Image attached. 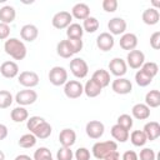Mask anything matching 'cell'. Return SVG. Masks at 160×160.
Returning a JSON list of instances; mask_svg holds the SVG:
<instances>
[{
  "instance_id": "obj_28",
  "label": "cell",
  "mask_w": 160,
  "mask_h": 160,
  "mask_svg": "<svg viewBox=\"0 0 160 160\" xmlns=\"http://www.w3.org/2000/svg\"><path fill=\"white\" fill-rule=\"evenodd\" d=\"M10 118L14 122H22L29 119V112L24 106H16L11 110Z\"/></svg>"
},
{
  "instance_id": "obj_44",
  "label": "cell",
  "mask_w": 160,
  "mask_h": 160,
  "mask_svg": "<svg viewBox=\"0 0 160 160\" xmlns=\"http://www.w3.org/2000/svg\"><path fill=\"white\" fill-rule=\"evenodd\" d=\"M118 5L119 4H118L116 0H104L101 2V6H102L104 11H106V12H114V11H116Z\"/></svg>"
},
{
  "instance_id": "obj_53",
  "label": "cell",
  "mask_w": 160,
  "mask_h": 160,
  "mask_svg": "<svg viewBox=\"0 0 160 160\" xmlns=\"http://www.w3.org/2000/svg\"><path fill=\"white\" fill-rule=\"evenodd\" d=\"M152 5H155V6H160V2H159V1H152Z\"/></svg>"
},
{
  "instance_id": "obj_16",
  "label": "cell",
  "mask_w": 160,
  "mask_h": 160,
  "mask_svg": "<svg viewBox=\"0 0 160 160\" xmlns=\"http://www.w3.org/2000/svg\"><path fill=\"white\" fill-rule=\"evenodd\" d=\"M76 141V132L72 129H62L59 134V142L64 148H71Z\"/></svg>"
},
{
  "instance_id": "obj_39",
  "label": "cell",
  "mask_w": 160,
  "mask_h": 160,
  "mask_svg": "<svg viewBox=\"0 0 160 160\" xmlns=\"http://www.w3.org/2000/svg\"><path fill=\"white\" fill-rule=\"evenodd\" d=\"M74 152L71 148H64L61 146L56 152V160H72Z\"/></svg>"
},
{
  "instance_id": "obj_26",
  "label": "cell",
  "mask_w": 160,
  "mask_h": 160,
  "mask_svg": "<svg viewBox=\"0 0 160 160\" xmlns=\"http://www.w3.org/2000/svg\"><path fill=\"white\" fill-rule=\"evenodd\" d=\"M16 18V11L12 6L10 5H5L0 9V22L4 24H11Z\"/></svg>"
},
{
  "instance_id": "obj_31",
  "label": "cell",
  "mask_w": 160,
  "mask_h": 160,
  "mask_svg": "<svg viewBox=\"0 0 160 160\" xmlns=\"http://www.w3.org/2000/svg\"><path fill=\"white\" fill-rule=\"evenodd\" d=\"M129 138H130L131 144H132L134 146H138V148L144 146V145L146 144V141H148L146 135L144 134L142 130H134V131L129 135Z\"/></svg>"
},
{
  "instance_id": "obj_11",
  "label": "cell",
  "mask_w": 160,
  "mask_h": 160,
  "mask_svg": "<svg viewBox=\"0 0 160 160\" xmlns=\"http://www.w3.org/2000/svg\"><path fill=\"white\" fill-rule=\"evenodd\" d=\"M18 81L26 89H32L39 84V75L35 71H22L18 76Z\"/></svg>"
},
{
  "instance_id": "obj_54",
  "label": "cell",
  "mask_w": 160,
  "mask_h": 160,
  "mask_svg": "<svg viewBox=\"0 0 160 160\" xmlns=\"http://www.w3.org/2000/svg\"><path fill=\"white\" fill-rule=\"evenodd\" d=\"M45 160H54L52 158H49V159H45Z\"/></svg>"
},
{
  "instance_id": "obj_14",
  "label": "cell",
  "mask_w": 160,
  "mask_h": 160,
  "mask_svg": "<svg viewBox=\"0 0 160 160\" xmlns=\"http://www.w3.org/2000/svg\"><path fill=\"white\" fill-rule=\"evenodd\" d=\"M115 45V39L110 32H101L98 38H96V46L101 50V51H109L114 48Z\"/></svg>"
},
{
  "instance_id": "obj_38",
  "label": "cell",
  "mask_w": 160,
  "mask_h": 160,
  "mask_svg": "<svg viewBox=\"0 0 160 160\" xmlns=\"http://www.w3.org/2000/svg\"><path fill=\"white\" fill-rule=\"evenodd\" d=\"M118 125H120L121 128L126 129V130H130L134 125V120L129 115V114H121L119 118H118Z\"/></svg>"
},
{
  "instance_id": "obj_32",
  "label": "cell",
  "mask_w": 160,
  "mask_h": 160,
  "mask_svg": "<svg viewBox=\"0 0 160 160\" xmlns=\"http://www.w3.org/2000/svg\"><path fill=\"white\" fill-rule=\"evenodd\" d=\"M36 141H38V139L35 138V135L31 132H28V134H24L22 136H20L18 144L22 149H30L36 145Z\"/></svg>"
},
{
  "instance_id": "obj_22",
  "label": "cell",
  "mask_w": 160,
  "mask_h": 160,
  "mask_svg": "<svg viewBox=\"0 0 160 160\" xmlns=\"http://www.w3.org/2000/svg\"><path fill=\"white\" fill-rule=\"evenodd\" d=\"M91 79L104 89V88L109 86V84H110V72L104 69H98L94 71Z\"/></svg>"
},
{
  "instance_id": "obj_9",
  "label": "cell",
  "mask_w": 160,
  "mask_h": 160,
  "mask_svg": "<svg viewBox=\"0 0 160 160\" xmlns=\"http://www.w3.org/2000/svg\"><path fill=\"white\" fill-rule=\"evenodd\" d=\"M72 21V16L69 11H59L56 12L54 16H52V20H51V24L55 29H66Z\"/></svg>"
},
{
  "instance_id": "obj_47",
  "label": "cell",
  "mask_w": 160,
  "mask_h": 160,
  "mask_svg": "<svg viewBox=\"0 0 160 160\" xmlns=\"http://www.w3.org/2000/svg\"><path fill=\"white\" fill-rule=\"evenodd\" d=\"M10 35V26L8 24L0 22V40H8Z\"/></svg>"
},
{
  "instance_id": "obj_45",
  "label": "cell",
  "mask_w": 160,
  "mask_h": 160,
  "mask_svg": "<svg viewBox=\"0 0 160 160\" xmlns=\"http://www.w3.org/2000/svg\"><path fill=\"white\" fill-rule=\"evenodd\" d=\"M76 160H90V150L86 148H79L74 154Z\"/></svg>"
},
{
  "instance_id": "obj_25",
  "label": "cell",
  "mask_w": 160,
  "mask_h": 160,
  "mask_svg": "<svg viewBox=\"0 0 160 160\" xmlns=\"http://www.w3.org/2000/svg\"><path fill=\"white\" fill-rule=\"evenodd\" d=\"M51 131H52V128H51V125L46 121V120H44L31 134H34L35 135V138L36 139H40V140H44V139H48L50 135H51Z\"/></svg>"
},
{
  "instance_id": "obj_13",
  "label": "cell",
  "mask_w": 160,
  "mask_h": 160,
  "mask_svg": "<svg viewBox=\"0 0 160 160\" xmlns=\"http://www.w3.org/2000/svg\"><path fill=\"white\" fill-rule=\"evenodd\" d=\"M108 29L112 36L122 35L125 34V30H126V21L122 18H112L108 22Z\"/></svg>"
},
{
  "instance_id": "obj_1",
  "label": "cell",
  "mask_w": 160,
  "mask_h": 160,
  "mask_svg": "<svg viewBox=\"0 0 160 160\" xmlns=\"http://www.w3.org/2000/svg\"><path fill=\"white\" fill-rule=\"evenodd\" d=\"M4 50L14 60H24L26 58V54H28L25 44L16 38H9L8 40H5Z\"/></svg>"
},
{
  "instance_id": "obj_23",
  "label": "cell",
  "mask_w": 160,
  "mask_h": 160,
  "mask_svg": "<svg viewBox=\"0 0 160 160\" xmlns=\"http://www.w3.org/2000/svg\"><path fill=\"white\" fill-rule=\"evenodd\" d=\"M131 114H132V118L138 119V120H146L150 118V108L145 104H135L131 109Z\"/></svg>"
},
{
  "instance_id": "obj_18",
  "label": "cell",
  "mask_w": 160,
  "mask_h": 160,
  "mask_svg": "<svg viewBox=\"0 0 160 160\" xmlns=\"http://www.w3.org/2000/svg\"><path fill=\"white\" fill-rule=\"evenodd\" d=\"M71 16L78 20H85L90 16V8L85 2H78L71 9Z\"/></svg>"
},
{
  "instance_id": "obj_17",
  "label": "cell",
  "mask_w": 160,
  "mask_h": 160,
  "mask_svg": "<svg viewBox=\"0 0 160 160\" xmlns=\"http://www.w3.org/2000/svg\"><path fill=\"white\" fill-rule=\"evenodd\" d=\"M0 72L6 79H12L19 75V66L15 61H4L0 66Z\"/></svg>"
},
{
  "instance_id": "obj_12",
  "label": "cell",
  "mask_w": 160,
  "mask_h": 160,
  "mask_svg": "<svg viewBox=\"0 0 160 160\" xmlns=\"http://www.w3.org/2000/svg\"><path fill=\"white\" fill-rule=\"evenodd\" d=\"M109 70L114 76L122 78L128 71V65H126L125 60H122L121 58H114L109 62Z\"/></svg>"
},
{
  "instance_id": "obj_50",
  "label": "cell",
  "mask_w": 160,
  "mask_h": 160,
  "mask_svg": "<svg viewBox=\"0 0 160 160\" xmlns=\"http://www.w3.org/2000/svg\"><path fill=\"white\" fill-rule=\"evenodd\" d=\"M104 160H120V154L118 151H114V152L109 154L106 158H104Z\"/></svg>"
},
{
  "instance_id": "obj_52",
  "label": "cell",
  "mask_w": 160,
  "mask_h": 160,
  "mask_svg": "<svg viewBox=\"0 0 160 160\" xmlns=\"http://www.w3.org/2000/svg\"><path fill=\"white\" fill-rule=\"evenodd\" d=\"M0 160H5V154L0 150Z\"/></svg>"
},
{
  "instance_id": "obj_24",
  "label": "cell",
  "mask_w": 160,
  "mask_h": 160,
  "mask_svg": "<svg viewBox=\"0 0 160 160\" xmlns=\"http://www.w3.org/2000/svg\"><path fill=\"white\" fill-rule=\"evenodd\" d=\"M101 91H102V88L99 84H96L92 79L88 80L84 85V94L88 98H96L101 94Z\"/></svg>"
},
{
  "instance_id": "obj_10",
  "label": "cell",
  "mask_w": 160,
  "mask_h": 160,
  "mask_svg": "<svg viewBox=\"0 0 160 160\" xmlns=\"http://www.w3.org/2000/svg\"><path fill=\"white\" fill-rule=\"evenodd\" d=\"M126 65L131 69H140L145 62V55L141 50H131L126 55Z\"/></svg>"
},
{
  "instance_id": "obj_33",
  "label": "cell",
  "mask_w": 160,
  "mask_h": 160,
  "mask_svg": "<svg viewBox=\"0 0 160 160\" xmlns=\"http://www.w3.org/2000/svg\"><path fill=\"white\" fill-rule=\"evenodd\" d=\"M56 52H58L59 56H61L64 59H69V58H71L74 55L72 51H71V49H70V46H69L68 40H61L60 42H58V45H56Z\"/></svg>"
},
{
  "instance_id": "obj_19",
  "label": "cell",
  "mask_w": 160,
  "mask_h": 160,
  "mask_svg": "<svg viewBox=\"0 0 160 160\" xmlns=\"http://www.w3.org/2000/svg\"><path fill=\"white\" fill-rule=\"evenodd\" d=\"M144 134L146 135L148 141H154L160 136V124L158 121H149L144 125Z\"/></svg>"
},
{
  "instance_id": "obj_4",
  "label": "cell",
  "mask_w": 160,
  "mask_h": 160,
  "mask_svg": "<svg viewBox=\"0 0 160 160\" xmlns=\"http://www.w3.org/2000/svg\"><path fill=\"white\" fill-rule=\"evenodd\" d=\"M64 94L69 99H78L84 94V85L79 80H68L64 85Z\"/></svg>"
},
{
  "instance_id": "obj_43",
  "label": "cell",
  "mask_w": 160,
  "mask_h": 160,
  "mask_svg": "<svg viewBox=\"0 0 160 160\" xmlns=\"http://www.w3.org/2000/svg\"><path fill=\"white\" fill-rule=\"evenodd\" d=\"M155 151L150 148H144L142 150H140V154L138 155V159L140 160H155Z\"/></svg>"
},
{
  "instance_id": "obj_7",
  "label": "cell",
  "mask_w": 160,
  "mask_h": 160,
  "mask_svg": "<svg viewBox=\"0 0 160 160\" xmlns=\"http://www.w3.org/2000/svg\"><path fill=\"white\" fill-rule=\"evenodd\" d=\"M104 131H105V126L101 121L99 120H91L86 124L85 126V132L86 135L90 138V139H94V140H98L100 139L102 135H104Z\"/></svg>"
},
{
  "instance_id": "obj_6",
  "label": "cell",
  "mask_w": 160,
  "mask_h": 160,
  "mask_svg": "<svg viewBox=\"0 0 160 160\" xmlns=\"http://www.w3.org/2000/svg\"><path fill=\"white\" fill-rule=\"evenodd\" d=\"M19 106H26V105H31L38 100V92L32 89H24L20 90L14 99Z\"/></svg>"
},
{
  "instance_id": "obj_2",
  "label": "cell",
  "mask_w": 160,
  "mask_h": 160,
  "mask_svg": "<svg viewBox=\"0 0 160 160\" xmlns=\"http://www.w3.org/2000/svg\"><path fill=\"white\" fill-rule=\"evenodd\" d=\"M114 151H118V144L112 140L95 142L91 148V152H92L94 158H96L99 160H104V158H106L109 154H111Z\"/></svg>"
},
{
  "instance_id": "obj_20",
  "label": "cell",
  "mask_w": 160,
  "mask_h": 160,
  "mask_svg": "<svg viewBox=\"0 0 160 160\" xmlns=\"http://www.w3.org/2000/svg\"><path fill=\"white\" fill-rule=\"evenodd\" d=\"M38 35H39V30H38V28H36L35 25H32V24H26V25H24V26L21 28V30H20V36H21V39L25 40V41H28V42H32V41L38 38Z\"/></svg>"
},
{
  "instance_id": "obj_27",
  "label": "cell",
  "mask_w": 160,
  "mask_h": 160,
  "mask_svg": "<svg viewBox=\"0 0 160 160\" xmlns=\"http://www.w3.org/2000/svg\"><path fill=\"white\" fill-rule=\"evenodd\" d=\"M110 132H111V136H112L116 141H119V142H125V141L129 140V135H130V134H129V130L121 128V126L118 125V124H115V125L111 126Z\"/></svg>"
},
{
  "instance_id": "obj_49",
  "label": "cell",
  "mask_w": 160,
  "mask_h": 160,
  "mask_svg": "<svg viewBox=\"0 0 160 160\" xmlns=\"http://www.w3.org/2000/svg\"><path fill=\"white\" fill-rule=\"evenodd\" d=\"M8 134H9L8 126H6V125H4V124H0V141H1V140H4V139H6Z\"/></svg>"
},
{
  "instance_id": "obj_3",
  "label": "cell",
  "mask_w": 160,
  "mask_h": 160,
  "mask_svg": "<svg viewBox=\"0 0 160 160\" xmlns=\"http://www.w3.org/2000/svg\"><path fill=\"white\" fill-rule=\"evenodd\" d=\"M49 81L54 86L65 85L68 81V71L62 66H54L49 71Z\"/></svg>"
},
{
  "instance_id": "obj_29",
  "label": "cell",
  "mask_w": 160,
  "mask_h": 160,
  "mask_svg": "<svg viewBox=\"0 0 160 160\" xmlns=\"http://www.w3.org/2000/svg\"><path fill=\"white\" fill-rule=\"evenodd\" d=\"M145 105L149 108H159L160 106V91L154 89L146 92L145 95Z\"/></svg>"
},
{
  "instance_id": "obj_15",
  "label": "cell",
  "mask_w": 160,
  "mask_h": 160,
  "mask_svg": "<svg viewBox=\"0 0 160 160\" xmlns=\"http://www.w3.org/2000/svg\"><path fill=\"white\" fill-rule=\"evenodd\" d=\"M119 45L122 50H135V48L138 46V36L132 32H125L121 35L120 40H119Z\"/></svg>"
},
{
  "instance_id": "obj_21",
  "label": "cell",
  "mask_w": 160,
  "mask_h": 160,
  "mask_svg": "<svg viewBox=\"0 0 160 160\" xmlns=\"http://www.w3.org/2000/svg\"><path fill=\"white\" fill-rule=\"evenodd\" d=\"M141 19H142L144 24L152 26V25H156L159 22L160 14H159L158 9H155V8H148L146 10H144V12L141 15Z\"/></svg>"
},
{
  "instance_id": "obj_5",
  "label": "cell",
  "mask_w": 160,
  "mask_h": 160,
  "mask_svg": "<svg viewBox=\"0 0 160 160\" xmlns=\"http://www.w3.org/2000/svg\"><path fill=\"white\" fill-rule=\"evenodd\" d=\"M70 70L71 74L78 79H84L89 72V66L86 61L81 58H75L70 61Z\"/></svg>"
},
{
  "instance_id": "obj_35",
  "label": "cell",
  "mask_w": 160,
  "mask_h": 160,
  "mask_svg": "<svg viewBox=\"0 0 160 160\" xmlns=\"http://www.w3.org/2000/svg\"><path fill=\"white\" fill-rule=\"evenodd\" d=\"M135 81H136V84H138L140 88H145V86H148V85L151 84L152 78L149 76L146 72H144V71L140 69V70H138L136 74H135Z\"/></svg>"
},
{
  "instance_id": "obj_30",
  "label": "cell",
  "mask_w": 160,
  "mask_h": 160,
  "mask_svg": "<svg viewBox=\"0 0 160 160\" xmlns=\"http://www.w3.org/2000/svg\"><path fill=\"white\" fill-rule=\"evenodd\" d=\"M84 35L82 26L78 22H71L66 28V36L68 39H81Z\"/></svg>"
},
{
  "instance_id": "obj_36",
  "label": "cell",
  "mask_w": 160,
  "mask_h": 160,
  "mask_svg": "<svg viewBox=\"0 0 160 160\" xmlns=\"http://www.w3.org/2000/svg\"><path fill=\"white\" fill-rule=\"evenodd\" d=\"M14 98L10 91L8 90H0V109H8L12 104Z\"/></svg>"
},
{
  "instance_id": "obj_37",
  "label": "cell",
  "mask_w": 160,
  "mask_h": 160,
  "mask_svg": "<svg viewBox=\"0 0 160 160\" xmlns=\"http://www.w3.org/2000/svg\"><path fill=\"white\" fill-rule=\"evenodd\" d=\"M144 72H146L149 76H151L152 79L158 75V72H159V66H158V64L156 62H154V61H149V62H144L142 64V66L140 68Z\"/></svg>"
},
{
  "instance_id": "obj_34",
  "label": "cell",
  "mask_w": 160,
  "mask_h": 160,
  "mask_svg": "<svg viewBox=\"0 0 160 160\" xmlns=\"http://www.w3.org/2000/svg\"><path fill=\"white\" fill-rule=\"evenodd\" d=\"M99 20L96 19V18H94V16H89L88 19H85L84 20V22H82V30L84 31H86V32H89V34H92V32H95L98 29H99Z\"/></svg>"
},
{
  "instance_id": "obj_42",
  "label": "cell",
  "mask_w": 160,
  "mask_h": 160,
  "mask_svg": "<svg viewBox=\"0 0 160 160\" xmlns=\"http://www.w3.org/2000/svg\"><path fill=\"white\" fill-rule=\"evenodd\" d=\"M66 40L69 42V46H70L72 54H78L79 51L82 50L84 44H82V40L81 39H66Z\"/></svg>"
},
{
  "instance_id": "obj_48",
  "label": "cell",
  "mask_w": 160,
  "mask_h": 160,
  "mask_svg": "<svg viewBox=\"0 0 160 160\" xmlns=\"http://www.w3.org/2000/svg\"><path fill=\"white\" fill-rule=\"evenodd\" d=\"M121 160H139V159H138V154H136L135 151L128 150V151H125V152L122 154Z\"/></svg>"
},
{
  "instance_id": "obj_51",
  "label": "cell",
  "mask_w": 160,
  "mask_h": 160,
  "mask_svg": "<svg viewBox=\"0 0 160 160\" xmlns=\"http://www.w3.org/2000/svg\"><path fill=\"white\" fill-rule=\"evenodd\" d=\"M14 160H32L29 155H26V154H21V155H18Z\"/></svg>"
},
{
  "instance_id": "obj_41",
  "label": "cell",
  "mask_w": 160,
  "mask_h": 160,
  "mask_svg": "<svg viewBox=\"0 0 160 160\" xmlns=\"http://www.w3.org/2000/svg\"><path fill=\"white\" fill-rule=\"evenodd\" d=\"M45 119L41 118V116H30L28 120H26V128L28 130H30V132H32Z\"/></svg>"
},
{
  "instance_id": "obj_46",
  "label": "cell",
  "mask_w": 160,
  "mask_h": 160,
  "mask_svg": "<svg viewBox=\"0 0 160 160\" xmlns=\"http://www.w3.org/2000/svg\"><path fill=\"white\" fill-rule=\"evenodd\" d=\"M150 46L154 50H159L160 49V31H155L150 36Z\"/></svg>"
},
{
  "instance_id": "obj_8",
  "label": "cell",
  "mask_w": 160,
  "mask_h": 160,
  "mask_svg": "<svg viewBox=\"0 0 160 160\" xmlns=\"http://www.w3.org/2000/svg\"><path fill=\"white\" fill-rule=\"evenodd\" d=\"M111 89L115 94L119 95H126L132 91V84L129 79L125 78H116L111 82Z\"/></svg>"
},
{
  "instance_id": "obj_40",
  "label": "cell",
  "mask_w": 160,
  "mask_h": 160,
  "mask_svg": "<svg viewBox=\"0 0 160 160\" xmlns=\"http://www.w3.org/2000/svg\"><path fill=\"white\" fill-rule=\"evenodd\" d=\"M49 158H52L51 156V151L48 148L41 146V148H39V149L35 150L34 159L32 160H45V159H49Z\"/></svg>"
}]
</instances>
